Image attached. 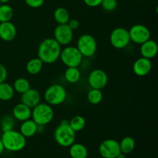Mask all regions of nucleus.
<instances>
[{
  "label": "nucleus",
  "instance_id": "obj_1",
  "mask_svg": "<svg viewBox=\"0 0 158 158\" xmlns=\"http://www.w3.org/2000/svg\"><path fill=\"white\" fill-rule=\"evenodd\" d=\"M62 46L54 38H46L40 43L38 57L46 64H52L60 59Z\"/></svg>",
  "mask_w": 158,
  "mask_h": 158
},
{
  "label": "nucleus",
  "instance_id": "obj_2",
  "mask_svg": "<svg viewBox=\"0 0 158 158\" xmlns=\"http://www.w3.org/2000/svg\"><path fill=\"white\" fill-rule=\"evenodd\" d=\"M5 150L10 152H18L24 149L26 145V138L19 131H12L3 132L1 137Z\"/></svg>",
  "mask_w": 158,
  "mask_h": 158
},
{
  "label": "nucleus",
  "instance_id": "obj_3",
  "mask_svg": "<svg viewBox=\"0 0 158 158\" xmlns=\"http://www.w3.org/2000/svg\"><path fill=\"white\" fill-rule=\"evenodd\" d=\"M54 117V111L52 106L48 103H40L32 109V120L39 126L49 124Z\"/></svg>",
  "mask_w": 158,
  "mask_h": 158
},
{
  "label": "nucleus",
  "instance_id": "obj_4",
  "mask_svg": "<svg viewBox=\"0 0 158 158\" xmlns=\"http://www.w3.org/2000/svg\"><path fill=\"white\" fill-rule=\"evenodd\" d=\"M44 100L50 106H58L65 102L67 97L66 88L60 84H52L45 90Z\"/></svg>",
  "mask_w": 158,
  "mask_h": 158
},
{
  "label": "nucleus",
  "instance_id": "obj_5",
  "mask_svg": "<svg viewBox=\"0 0 158 158\" xmlns=\"http://www.w3.org/2000/svg\"><path fill=\"white\" fill-rule=\"evenodd\" d=\"M54 139L60 146L69 148L76 140V132L69 127V123H60L54 131Z\"/></svg>",
  "mask_w": 158,
  "mask_h": 158
},
{
  "label": "nucleus",
  "instance_id": "obj_6",
  "mask_svg": "<svg viewBox=\"0 0 158 158\" xmlns=\"http://www.w3.org/2000/svg\"><path fill=\"white\" fill-rule=\"evenodd\" d=\"M60 59L67 67H78L83 62V56L77 46H66L62 49Z\"/></svg>",
  "mask_w": 158,
  "mask_h": 158
},
{
  "label": "nucleus",
  "instance_id": "obj_7",
  "mask_svg": "<svg viewBox=\"0 0 158 158\" xmlns=\"http://www.w3.org/2000/svg\"><path fill=\"white\" fill-rule=\"evenodd\" d=\"M77 48L83 57H92L97 52V40L90 34H83L77 40Z\"/></svg>",
  "mask_w": 158,
  "mask_h": 158
},
{
  "label": "nucleus",
  "instance_id": "obj_8",
  "mask_svg": "<svg viewBox=\"0 0 158 158\" xmlns=\"http://www.w3.org/2000/svg\"><path fill=\"white\" fill-rule=\"evenodd\" d=\"M111 46L117 49H123L129 46L131 43L128 29L123 27H117L113 29L110 35Z\"/></svg>",
  "mask_w": 158,
  "mask_h": 158
},
{
  "label": "nucleus",
  "instance_id": "obj_9",
  "mask_svg": "<svg viewBox=\"0 0 158 158\" xmlns=\"http://www.w3.org/2000/svg\"><path fill=\"white\" fill-rule=\"evenodd\" d=\"M131 41L136 44L141 45L151 39V32L146 26L143 24H135L128 30Z\"/></svg>",
  "mask_w": 158,
  "mask_h": 158
},
{
  "label": "nucleus",
  "instance_id": "obj_10",
  "mask_svg": "<svg viewBox=\"0 0 158 158\" xmlns=\"http://www.w3.org/2000/svg\"><path fill=\"white\" fill-rule=\"evenodd\" d=\"M108 75L101 69H96L91 71L87 78L88 84L92 89H103L108 83Z\"/></svg>",
  "mask_w": 158,
  "mask_h": 158
},
{
  "label": "nucleus",
  "instance_id": "obj_11",
  "mask_svg": "<svg viewBox=\"0 0 158 158\" xmlns=\"http://www.w3.org/2000/svg\"><path fill=\"white\" fill-rule=\"evenodd\" d=\"M53 36L61 46H69L73 40V31L67 24H58L54 29Z\"/></svg>",
  "mask_w": 158,
  "mask_h": 158
},
{
  "label": "nucleus",
  "instance_id": "obj_12",
  "mask_svg": "<svg viewBox=\"0 0 158 158\" xmlns=\"http://www.w3.org/2000/svg\"><path fill=\"white\" fill-rule=\"evenodd\" d=\"M99 153L103 158H116L120 153L119 142L114 139L103 140L99 147Z\"/></svg>",
  "mask_w": 158,
  "mask_h": 158
},
{
  "label": "nucleus",
  "instance_id": "obj_13",
  "mask_svg": "<svg viewBox=\"0 0 158 158\" xmlns=\"http://www.w3.org/2000/svg\"><path fill=\"white\" fill-rule=\"evenodd\" d=\"M152 69V63L149 59L140 57L137 59L133 64V70L137 77H146L151 73Z\"/></svg>",
  "mask_w": 158,
  "mask_h": 158
},
{
  "label": "nucleus",
  "instance_id": "obj_14",
  "mask_svg": "<svg viewBox=\"0 0 158 158\" xmlns=\"http://www.w3.org/2000/svg\"><path fill=\"white\" fill-rule=\"evenodd\" d=\"M16 26L12 22L0 23V39L5 42H11L16 37Z\"/></svg>",
  "mask_w": 158,
  "mask_h": 158
},
{
  "label": "nucleus",
  "instance_id": "obj_15",
  "mask_svg": "<svg viewBox=\"0 0 158 158\" xmlns=\"http://www.w3.org/2000/svg\"><path fill=\"white\" fill-rule=\"evenodd\" d=\"M21 103L32 109L34 106L41 103V95L37 89L30 88L26 92L22 94Z\"/></svg>",
  "mask_w": 158,
  "mask_h": 158
},
{
  "label": "nucleus",
  "instance_id": "obj_16",
  "mask_svg": "<svg viewBox=\"0 0 158 158\" xmlns=\"http://www.w3.org/2000/svg\"><path fill=\"white\" fill-rule=\"evenodd\" d=\"M32 109L23 103H19L15 105L12 110V117L15 120L23 122L26 120L31 119Z\"/></svg>",
  "mask_w": 158,
  "mask_h": 158
},
{
  "label": "nucleus",
  "instance_id": "obj_17",
  "mask_svg": "<svg viewBox=\"0 0 158 158\" xmlns=\"http://www.w3.org/2000/svg\"><path fill=\"white\" fill-rule=\"evenodd\" d=\"M140 52L142 57L152 60L157 56L158 52L157 43L153 40H148L140 45Z\"/></svg>",
  "mask_w": 158,
  "mask_h": 158
},
{
  "label": "nucleus",
  "instance_id": "obj_18",
  "mask_svg": "<svg viewBox=\"0 0 158 158\" xmlns=\"http://www.w3.org/2000/svg\"><path fill=\"white\" fill-rule=\"evenodd\" d=\"M19 132L24 136L26 138L32 137L38 133V125L32 120L29 119L22 122L20 125Z\"/></svg>",
  "mask_w": 158,
  "mask_h": 158
},
{
  "label": "nucleus",
  "instance_id": "obj_19",
  "mask_svg": "<svg viewBox=\"0 0 158 158\" xmlns=\"http://www.w3.org/2000/svg\"><path fill=\"white\" fill-rule=\"evenodd\" d=\"M69 154L71 158H87L88 150L83 143H73L69 147Z\"/></svg>",
  "mask_w": 158,
  "mask_h": 158
},
{
  "label": "nucleus",
  "instance_id": "obj_20",
  "mask_svg": "<svg viewBox=\"0 0 158 158\" xmlns=\"http://www.w3.org/2000/svg\"><path fill=\"white\" fill-rule=\"evenodd\" d=\"M43 62L39 57L32 58L27 62L26 66V69L27 73L30 75H37L41 73L43 68Z\"/></svg>",
  "mask_w": 158,
  "mask_h": 158
},
{
  "label": "nucleus",
  "instance_id": "obj_21",
  "mask_svg": "<svg viewBox=\"0 0 158 158\" xmlns=\"http://www.w3.org/2000/svg\"><path fill=\"white\" fill-rule=\"evenodd\" d=\"M119 145H120V152L125 154H129L135 149L136 142L133 137L127 136V137H123L119 142Z\"/></svg>",
  "mask_w": 158,
  "mask_h": 158
},
{
  "label": "nucleus",
  "instance_id": "obj_22",
  "mask_svg": "<svg viewBox=\"0 0 158 158\" xmlns=\"http://www.w3.org/2000/svg\"><path fill=\"white\" fill-rule=\"evenodd\" d=\"M15 90L12 85L6 82L0 83V100L9 101L13 98Z\"/></svg>",
  "mask_w": 158,
  "mask_h": 158
},
{
  "label": "nucleus",
  "instance_id": "obj_23",
  "mask_svg": "<svg viewBox=\"0 0 158 158\" xmlns=\"http://www.w3.org/2000/svg\"><path fill=\"white\" fill-rule=\"evenodd\" d=\"M53 18L58 24H67L70 19V15L66 8L58 7L53 12Z\"/></svg>",
  "mask_w": 158,
  "mask_h": 158
},
{
  "label": "nucleus",
  "instance_id": "obj_24",
  "mask_svg": "<svg viewBox=\"0 0 158 158\" xmlns=\"http://www.w3.org/2000/svg\"><path fill=\"white\" fill-rule=\"evenodd\" d=\"M86 119L81 115H76L69 120V125L75 132L83 131L86 127Z\"/></svg>",
  "mask_w": 158,
  "mask_h": 158
},
{
  "label": "nucleus",
  "instance_id": "obj_25",
  "mask_svg": "<svg viewBox=\"0 0 158 158\" xmlns=\"http://www.w3.org/2000/svg\"><path fill=\"white\" fill-rule=\"evenodd\" d=\"M64 77L69 83H76L80 80L81 73L78 67H67L64 73Z\"/></svg>",
  "mask_w": 158,
  "mask_h": 158
},
{
  "label": "nucleus",
  "instance_id": "obj_26",
  "mask_svg": "<svg viewBox=\"0 0 158 158\" xmlns=\"http://www.w3.org/2000/svg\"><path fill=\"white\" fill-rule=\"evenodd\" d=\"M13 89L15 92L18 93V94H23L25 92L29 89L31 88L30 83L27 79L24 78V77H19V78L16 79L14 81L13 83Z\"/></svg>",
  "mask_w": 158,
  "mask_h": 158
},
{
  "label": "nucleus",
  "instance_id": "obj_27",
  "mask_svg": "<svg viewBox=\"0 0 158 158\" xmlns=\"http://www.w3.org/2000/svg\"><path fill=\"white\" fill-rule=\"evenodd\" d=\"M103 94L101 89H89V92L87 94V98L88 102L92 105H97L99 103H101L103 100Z\"/></svg>",
  "mask_w": 158,
  "mask_h": 158
},
{
  "label": "nucleus",
  "instance_id": "obj_28",
  "mask_svg": "<svg viewBox=\"0 0 158 158\" xmlns=\"http://www.w3.org/2000/svg\"><path fill=\"white\" fill-rule=\"evenodd\" d=\"M13 9L9 5H0V23L9 22L13 17Z\"/></svg>",
  "mask_w": 158,
  "mask_h": 158
},
{
  "label": "nucleus",
  "instance_id": "obj_29",
  "mask_svg": "<svg viewBox=\"0 0 158 158\" xmlns=\"http://www.w3.org/2000/svg\"><path fill=\"white\" fill-rule=\"evenodd\" d=\"M15 125V119L12 117V115L6 114L3 116L0 121V126L2 132H6V131H12L14 130Z\"/></svg>",
  "mask_w": 158,
  "mask_h": 158
},
{
  "label": "nucleus",
  "instance_id": "obj_30",
  "mask_svg": "<svg viewBox=\"0 0 158 158\" xmlns=\"http://www.w3.org/2000/svg\"><path fill=\"white\" fill-rule=\"evenodd\" d=\"M100 6L106 12H113L117 8L118 2L117 0H103Z\"/></svg>",
  "mask_w": 158,
  "mask_h": 158
},
{
  "label": "nucleus",
  "instance_id": "obj_31",
  "mask_svg": "<svg viewBox=\"0 0 158 158\" xmlns=\"http://www.w3.org/2000/svg\"><path fill=\"white\" fill-rule=\"evenodd\" d=\"M25 2L29 7L32 9H38L44 3V0H25Z\"/></svg>",
  "mask_w": 158,
  "mask_h": 158
},
{
  "label": "nucleus",
  "instance_id": "obj_32",
  "mask_svg": "<svg viewBox=\"0 0 158 158\" xmlns=\"http://www.w3.org/2000/svg\"><path fill=\"white\" fill-rule=\"evenodd\" d=\"M8 77V71L6 66L0 63V83L6 82Z\"/></svg>",
  "mask_w": 158,
  "mask_h": 158
},
{
  "label": "nucleus",
  "instance_id": "obj_33",
  "mask_svg": "<svg viewBox=\"0 0 158 158\" xmlns=\"http://www.w3.org/2000/svg\"><path fill=\"white\" fill-rule=\"evenodd\" d=\"M103 0H83L85 4L90 8H95L100 6Z\"/></svg>",
  "mask_w": 158,
  "mask_h": 158
},
{
  "label": "nucleus",
  "instance_id": "obj_34",
  "mask_svg": "<svg viewBox=\"0 0 158 158\" xmlns=\"http://www.w3.org/2000/svg\"><path fill=\"white\" fill-rule=\"evenodd\" d=\"M67 25L73 31H74L77 30L80 27V22H79V20L76 19H72L69 20Z\"/></svg>",
  "mask_w": 158,
  "mask_h": 158
},
{
  "label": "nucleus",
  "instance_id": "obj_35",
  "mask_svg": "<svg viewBox=\"0 0 158 158\" xmlns=\"http://www.w3.org/2000/svg\"><path fill=\"white\" fill-rule=\"evenodd\" d=\"M4 151H5L4 146H3V143H2V142L1 138H0V155H1L3 152H4Z\"/></svg>",
  "mask_w": 158,
  "mask_h": 158
},
{
  "label": "nucleus",
  "instance_id": "obj_36",
  "mask_svg": "<svg viewBox=\"0 0 158 158\" xmlns=\"http://www.w3.org/2000/svg\"><path fill=\"white\" fill-rule=\"evenodd\" d=\"M116 158H127V154H123V153L120 152V154H118V155L117 156V157Z\"/></svg>",
  "mask_w": 158,
  "mask_h": 158
},
{
  "label": "nucleus",
  "instance_id": "obj_37",
  "mask_svg": "<svg viewBox=\"0 0 158 158\" xmlns=\"http://www.w3.org/2000/svg\"><path fill=\"white\" fill-rule=\"evenodd\" d=\"M9 1H10V0H0V2H1L2 4H7Z\"/></svg>",
  "mask_w": 158,
  "mask_h": 158
},
{
  "label": "nucleus",
  "instance_id": "obj_38",
  "mask_svg": "<svg viewBox=\"0 0 158 158\" xmlns=\"http://www.w3.org/2000/svg\"><path fill=\"white\" fill-rule=\"evenodd\" d=\"M1 4H2V3H1V2H0V5H1Z\"/></svg>",
  "mask_w": 158,
  "mask_h": 158
}]
</instances>
